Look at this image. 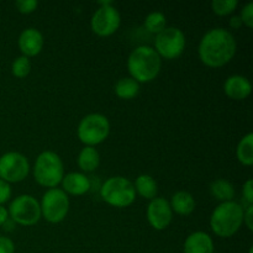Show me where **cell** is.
<instances>
[{
  "mask_svg": "<svg viewBox=\"0 0 253 253\" xmlns=\"http://www.w3.org/2000/svg\"><path fill=\"white\" fill-rule=\"evenodd\" d=\"M7 217H9V214H7V210L5 209L2 205H0V226H2V224H4L5 221L7 220Z\"/></svg>",
  "mask_w": 253,
  "mask_h": 253,
  "instance_id": "obj_34",
  "label": "cell"
},
{
  "mask_svg": "<svg viewBox=\"0 0 253 253\" xmlns=\"http://www.w3.org/2000/svg\"><path fill=\"white\" fill-rule=\"evenodd\" d=\"M11 72L12 76L16 77V78H25V77L29 76L30 72H31V62H30V59L25 56L17 57V58L12 62Z\"/></svg>",
  "mask_w": 253,
  "mask_h": 253,
  "instance_id": "obj_24",
  "label": "cell"
},
{
  "mask_svg": "<svg viewBox=\"0 0 253 253\" xmlns=\"http://www.w3.org/2000/svg\"><path fill=\"white\" fill-rule=\"evenodd\" d=\"M244 224V208L236 202L221 203L210 217V227L219 237H231Z\"/></svg>",
  "mask_w": 253,
  "mask_h": 253,
  "instance_id": "obj_3",
  "label": "cell"
},
{
  "mask_svg": "<svg viewBox=\"0 0 253 253\" xmlns=\"http://www.w3.org/2000/svg\"><path fill=\"white\" fill-rule=\"evenodd\" d=\"M63 192L72 195H83L90 190V179L83 173L72 172L68 173L62 179Z\"/></svg>",
  "mask_w": 253,
  "mask_h": 253,
  "instance_id": "obj_15",
  "label": "cell"
},
{
  "mask_svg": "<svg viewBox=\"0 0 253 253\" xmlns=\"http://www.w3.org/2000/svg\"><path fill=\"white\" fill-rule=\"evenodd\" d=\"M98 7L90 20L91 31L101 37H108L115 34L121 24L120 12L111 1H99Z\"/></svg>",
  "mask_w": 253,
  "mask_h": 253,
  "instance_id": "obj_8",
  "label": "cell"
},
{
  "mask_svg": "<svg viewBox=\"0 0 253 253\" xmlns=\"http://www.w3.org/2000/svg\"><path fill=\"white\" fill-rule=\"evenodd\" d=\"M170 209L179 215H190L195 209V200L190 193L180 190L177 192L170 199Z\"/></svg>",
  "mask_w": 253,
  "mask_h": 253,
  "instance_id": "obj_17",
  "label": "cell"
},
{
  "mask_svg": "<svg viewBox=\"0 0 253 253\" xmlns=\"http://www.w3.org/2000/svg\"><path fill=\"white\" fill-rule=\"evenodd\" d=\"M242 194H244V200L246 202L247 205H253V182L252 179H249L244 184V189H242Z\"/></svg>",
  "mask_w": 253,
  "mask_h": 253,
  "instance_id": "obj_29",
  "label": "cell"
},
{
  "mask_svg": "<svg viewBox=\"0 0 253 253\" xmlns=\"http://www.w3.org/2000/svg\"><path fill=\"white\" fill-rule=\"evenodd\" d=\"M242 26V21L240 19V16H232L230 19V27L234 30H239Z\"/></svg>",
  "mask_w": 253,
  "mask_h": 253,
  "instance_id": "obj_32",
  "label": "cell"
},
{
  "mask_svg": "<svg viewBox=\"0 0 253 253\" xmlns=\"http://www.w3.org/2000/svg\"><path fill=\"white\" fill-rule=\"evenodd\" d=\"M224 91L232 100H245L252 91V85L246 77L231 76L225 81Z\"/></svg>",
  "mask_w": 253,
  "mask_h": 253,
  "instance_id": "obj_14",
  "label": "cell"
},
{
  "mask_svg": "<svg viewBox=\"0 0 253 253\" xmlns=\"http://www.w3.org/2000/svg\"><path fill=\"white\" fill-rule=\"evenodd\" d=\"M41 216L51 224H58L66 219L69 210L68 195L58 188L48 189L41 200Z\"/></svg>",
  "mask_w": 253,
  "mask_h": 253,
  "instance_id": "obj_9",
  "label": "cell"
},
{
  "mask_svg": "<svg viewBox=\"0 0 253 253\" xmlns=\"http://www.w3.org/2000/svg\"><path fill=\"white\" fill-rule=\"evenodd\" d=\"M100 155L95 147L85 146L78 156V166L84 172H93L99 167Z\"/></svg>",
  "mask_w": 253,
  "mask_h": 253,
  "instance_id": "obj_18",
  "label": "cell"
},
{
  "mask_svg": "<svg viewBox=\"0 0 253 253\" xmlns=\"http://www.w3.org/2000/svg\"><path fill=\"white\" fill-rule=\"evenodd\" d=\"M162 59L155 48L150 46H138L133 49L127 59V69L131 78L137 83L152 82L160 74Z\"/></svg>",
  "mask_w": 253,
  "mask_h": 253,
  "instance_id": "obj_2",
  "label": "cell"
},
{
  "mask_svg": "<svg viewBox=\"0 0 253 253\" xmlns=\"http://www.w3.org/2000/svg\"><path fill=\"white\" fill-rule=\"evenodd\" d=\"M15 6H16L17 11L21 14H31L37 9L39 2L36 0H19L15 2Z\"/></svg>",
  "mask_w": 253,
  "mask_h": 253,
  "instance_id": "obj_26",
  "label": "cell"
},
{
  "mask_svg": "<svg viewBox=\"0 0 253 253\" xmlns=\"http://www.w3.org/2000/svg\"><path fill=\"white\" fill-rule=\"evenodd\" d=\"M2 229H4L5 231H7V232L14 231V229H15V222L12 221V220L10 219V217H7L6 221H5L4 224H2Z\"/></svg>",
  "mask_w": 253,
  "mask_h": 253,
  "instance_id": "obj_33",
  "label": "cell"
},
{
  "mask_svg": "<svg viewBox=\"0 0 253 253\" xmlns=\"http://www.w3.org/2000/svg\"><path fill=\"white\" fill-rule=\"evenodd\" d=\"M185 48V36L177 27H166L156 36L155 51L161 58L175 59Z\"/></svg>",
  "mask_w": 253,
  "mask_h": 253,
  "instance_id": "obj_10",
  "label": "cell"
},
{
  "mask_svg": "<svg viewBox=\"0 0 253 253\" xmlns=\"http://www.w3.org/2000/svg\"><path fill=\"white\" fill-rule=\"evenodd\" d=\"M11 198V187L9 183L0 179V205L6 203Z\"/></svg>",
  "mask_w": 253,
  "mask_h": 253,
  "instance_id": "obj_28",
  "label": "cell"
},
{
  "mask_svg": "<svg viewBox=\"0 0 253 253\" xmlns=\"http://www.w3.org/2000/svg\"><path fill=\"white\" fill-rule=\"evenodd\" d=\"M100 197L111 207L127 208L136 199L135 187L127 178L111 177L101 185Z\"/></svg>",
  "mask_w": 253,
  "mask_h": 253,
  "instance_id": "obj_5",
  "label": "cell"
},
{
  "mask_svg": "<svg viewBox=\"0 0 253 253\" xmlns=\"http://www.w3.org/2000/svg\"><path fill=\"white\" fill-rule=\"evenodd\" d=\"M135 192L138 193L145 199H155L157 195V183L151 175L141 174L136 178Z\"/></svg>",
  "mask_w": 253,
  "mask_h": 253,
  "instance_id": "obj_20",
  "label": "cell"
},
{
  "mask_svg": "<svg viewBox=\"0 0 253 253\" xmlns=\"http://www.w3.org/2000/svg\"><path fill=\"white\" fill-rule=\"evenodd\" d=\"M35 180L42 187L53 189L64 177L63 162L57 153L44 151L37 157L34 166Z\"/></svg>",
  "mask_w": 253,
  "mask_h": 253,
  "instance_id": "obj_4",
  "label": "cell"
},
{
  "mask_svg": "<svg viewBox=\"0 0 253 253\" xmlns=\"http://www.w3.org/2000/svg\"><path fill=\"white\" fill-rule=\"evenodd\" d=\"M173 211L169 202L163 198H155L147 207V220L155 230H165L172 221Z\"/></svg>",
  "mask_w": 253,
  "mask_h": 253,
  "instance_id": "obj_12",
  "label": "cell"
},
{
  "mask_svg": "<svg viewBox=\"0 0 253 253\" xmlns=\"http://www.w3.org/2000/svg\"><path fill=\"white\" fill-rule=\"evenodd\" d=\"M236 40L229 30L211 29L202 37L199 43V58L205 66L220 68L229 63L236 53Z\"/></svg>",
  "mask_w": 253,
  "mask_h": 253,
  "instance_id": "obj_1",
  "label": "cell"
},
{
  "mask_svg": "<svg viewBox=\"0 0 253 253\" xmlns=\"http://www.w3.org/2000/svg\"><path fill=\"white\" fill-rule=\"evenodd\" d=\"M110 132V124L106 116L101 114H89L82 119L78 125V138L85 146L99 145L106 140Z\"/></svg>",
  "mask_w": 253,
  "mask_h": 253,
  "instance_id": "obj_6",
  "label": "cell"
},
{
  "mask_svg": "<svg viewBox=\"0 0 253 253\" xmlns=\"http://www.w3.org/2000/svg\"><path fill=\"white\" fill-rule=\"evenodd\" d=\"M249 253H253V249H250V251H249Z\"/></svg>",
  "mask_w": 253,
  "mask_h": 253,
  "instance_id": "obj_35",
  "label": "cell"
},
{
  "mask_svg": "<svg viewBox=\"0 0 253 253\" xmlns=\"http://www.w3.org/2000/svg\"><path fill=\"white\" fill-rule=\"evenodd\" d=\"M210 193L221 203L232 202L235 197L234 185L225 179H216L210 184Z\"/></svg>",
  "mask_w": 253,
  "mask_h": 253,
  "instance_id": "obj_19",
  "label": "cell"
},
{
  "mask_svg": "<svg viewBox=\"0 0 253 253\" xmlns=\"http://www.w3.org/2000/svg\"><path fill=\"white\" fill-rule=\"evenodd\" d=\"M244 222L246 224L250 231L253 230V205H247L246 210H244Z\"/></svg>",
  "mask_w": 253,
  "mask_h": 253,
  "instance_id": "obj_31",
  "label": "cell"
},
{
  "mask_svg": "<svg viewBox=\"0 0 253 253\" xmlns=\"http://www.w3.org/2000/svg\"><path fill=\"white\" fill-rule=\"evenodd\" d=\"M15 245L9 237L0 236V253H14Z\"/></svg>",
  "mask_w": 253,
  "mask_h": 253,
  "instance_id": "obj_30",
  "label": "cell"
},
{
  "mask_svg": "<svg viewBox=\"0 0 253 253\" xmlns=\"http://www.w3.org/2000/svg\"><path fill=\"white\" fill-rule=\"evenodd\" d=\"M29 172V161L22 153L7 152L0 157V179L9 184L24 180Z\"/></svg>",
  "mask_w": 253,
  "mask_h": 253,
  "instance_id": "obj_11",
  "label": "cell"
},
{
  "mask_svg": "<svg viewBox=\"0 0 253 253\" xmlns=\"http://www.w3.org/2000/svg\"><path fill=\"white\" fill-rule=\"evenodd\" d=\"M140 91V83L132 79L131 77L119 79L115 84V94L120 99L124 100H130L133 99Z\"/></svg>",
  "mask_w": 253,
  "mask_h": 253,
  "instance_id": "obj_21",
  "label": "cell"
},
{
  "mask_svg": "<svg viewBox=\"0 0 253 253\" xmlns=\"http://www.w3.org/2000/svg\"><path fill=\"white\" fill-rule=\"evenodd\" d=\"M237 5V0H214L211 2V9L219 16H226L236 10Z\"/></svg>",
  "mask_w": 253,
  "mask_h": 253,
  "instance_id": "obj_25",
  "label": "cell"
},
{
  "mask_svg": "<svg viewBox=\"0 0 253 253\" xmlns=\"http://www.w3.org/2000/svg\"><path fill=\"white\" fill-rule=\"evenodd\" d=\"M19 48L25 57H35L43 48V36L34 27L24 30L19 36Z\"/></svg>",
  "mask_w": 253,
  "mask_h": 253,
  "instance_id": "obj_13",
  "label": "cell"
},
{
  "mask_svg": "<svg viewBox=\"0 0 253 253\" xmlns=\"http://www.w3.org/2000/svg\"><path fill=\"white\" fill-rule=\"evenodd\" d=\"M236 155L237 160L244 166L250 167L253 165V133H247L241 138L237 145Z\"/></svg>",
  "mask_w": 253,
  "mask_h": 253,
  "instance_id": "obj_22",
  "label": "cell"
},
{
  "mask_svg": "<svg viewBox=\"0 0 253 253\" xmlns=\"http://www.w3.org/2000/svg\"><path fill=\"white\" fill-rule=\"evenodd\" d=\"M7 214L15 224L32 226L41 219V207L36 198L24 194L12 200Z\"/></svg>",
  "mask_w": 253,
  "mask_h": 253,
  "instance_id": "obj_7",
  "label": "cell"
},
{
  "mask_svg": "<svg viewBox=\"0 0 253 253\" xmlns=\"http://www.w3.org/2000/svg\"><path fill=\"white\" fill-rule=\"evenodd\" d=\"M166 25H167V20L162 12H151L145 19V27L151 34L158 35L166 29Z\"/></svg>",
  "mask_w": 253,
  "mask_h": 253,
  "instance_id": "obj_23",
  "label": "cell"
},
{
  "mask_svg": "<svg viewBox=\"0 0 253 253\" xmlns=\"http://www.w3.org/2000/svg\"><path fill=\"white\" fill-rule=\"evenodd\" d=\"M184 253H214L212 239L207 232H193L185 240Z\"/></svg>",
  "mask_w": 253,
  "mask_h": 253,
  "instance_id": "obj_16",
  "label": "cell"
},
{
  "mask_svg": "<svg viewBox=\"0 0 253 253\" xmlns=\"http://www.w3.org/2000/svg\"><path fill=\"white\" fill-rule=\"evenodd\" d=\"M242 25L247 26L249 29L253 27V2H247L241 10V15H240Z\"/></svg>",
  "mask_w": 253,
  "mask_h": 253,
  "instance_id": "obj_27",
  "label": "cell"
}]
</instances>
